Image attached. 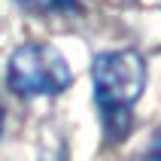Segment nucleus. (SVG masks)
I'll list each match as a JSON object with an SVG mask.
<instances>
[{
	"label": "nucleus",
	"instance_id": "1",
	"mask_svg": "<svg viewBox=\"0 0 161 161\" xmlns=\"http://www.w3.org/2000/svg\"><path fill=\"white\" fill-rule=\"evenodd\" d=\"M73 82V70L55 46L25 43L9 55V85L25 97L61 94Z\"/></svg>",
	"mask_w": 161,
	"mask_h": 161
},
{
	"label": "nucleus",
	"instance_id": "2",
	"mask_svg": "<svg viewBox=\"0 0 161 161\" xmlns=\"http://www.w3.org/2000/svg\"><path fill=\"white\" fill-rule=\"evenodd\" d=\"M94 79V97L107 113L113 109H128L146 85V61L131 49L122 52H103L94 58L91 67Z\"/></svg>",
	"mask_w": 161,
	"mask_h": 161
},
{
	"label": "nucleus",
	"instance_id": "3",
	"mask_svg": "<svg viewBox=\"0 0 161 161\" xmlns=\"http://www.w3.org/2000/svg\"><path fill=\"white\" fill-rule=\"evenodd\" d=\"M18 3L34 12H58V15L79 12V0H18Z\"/></svg>",
	"mask_w": 161,
	"mask_h": 161
},
{
	"label": "nucleus",
	"instance_id": "4",
	"mask_svg": "<svg viewBox=\"0 0 161 161\" xmlns=\"http://www.w3.org/2000/svg\"><path fill=\"white\" fill-rule=\"evenodd\" d=\"M146 161H161V131H158V140H155L152 149H149V155H146Z\"/></svg>",
	"mask_w": 161,
	"mask_h": 161
},
{
	"label": "nucleus",
	"instance_id": "5",
	"mask_svg": "<svg viewBox=\"0 0 161 161\" xmlns=\"http://www.w3.org/2000/svg\"><path fill=\"white\" fill-rule=\"evenodd\" d=\"M0 125H3V109H0Z\"/></svg>",
	"mask_w": 161,
	"mask_h": 161
}]
</instances>
